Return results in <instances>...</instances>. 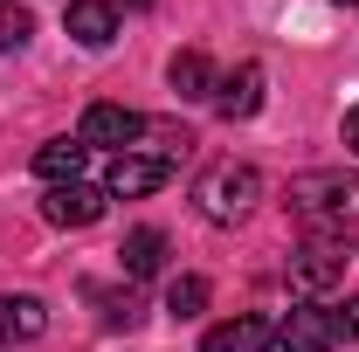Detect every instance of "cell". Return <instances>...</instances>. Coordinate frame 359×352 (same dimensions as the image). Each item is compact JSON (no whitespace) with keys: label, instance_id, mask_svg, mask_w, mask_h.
<instances>
[{"label":"cell","instance_id":"ffe728a7","mask_svg":"<svg viewBox=\"0 0 359 352\" xmlns=\"http://www.w3.org/2000/svg\"><path fill=\"white\" fill-rule=\"evenodd\" d=\"M346 145H353V152H359V104H353V111H346Z\"/></svg>","mask_w":359,"mask_h":352},{"label":"cell","instance_id":"30bf717a","mask_svg":"<svg viewBox=\"0 0 359 352\" xmlns=\"http://www.w3.org/2000/svg\"><path fill=\"white\" fill-rule=\"evenodd\" d=\"M166 83L180 90V104H201V97H215L222 76H215V62H208L201 48H180L173 62H166Z\"/></svg>","mask_w":359,"mask_h":352},{"label":"cell","instance_id":"ac0fdd59","mask_svg":"<svg viewBox=\"0 0 359 352\" xmlns=\"http://www.w3.org/2000/svg\"><path fill=\"white\" fill-rule=\"evenodd\" d=\"M346 339L359 346V297H346V311H339V346H346Z\"/></svg>","mask_w":359,"mask_h":352},{"label":"cell","instance_id":"6da1fadb","mask_svg":"<svg viewBox=\"0 0 359 352\" xmlns=\"http://www.w3.org/2000/svg\"><path fill=\"white\" fill-rule=\"evenodd\" d=\"M290 215L339 235V228H359V173H304L290 180Z\"/></svg>","mask_w":359,"mask_h":352},{"label":"cell","instance_id":"8fae6325","mask_svg":"<svg viewBox=\"0 0 359 352\" xmlns=\"http://www.w3.org/2000/svg\"><path fill=\"white\" fill-rule=\"evenodd\" d=\"M83 159H90L83 138H48L42 152H35V173H42L48 187H69V180H83Z\"/></svg>","mask_w":359,"mask_h":352},{"label":"cell","instance_id":"3957f363","mask_svg":"<svg viewBox=\"0 0 359 352\" xmlns=\"http://www.w3.org/2000/svg\"><path fill=\"white\" fill-rule=\"evenodd\" d=\"M145 132H152V125L138 118L132 104H90V111H83V125H76V138H83L90 152H132Z\"/></svg>","mask_w":359,"mask_h":352},{"label":"cell","instance_id":"9a60e30c","mask_svg":"<svg viewBox=\"0 0 359 352\" xmlns=\"http://www.w3.org/2000/svg\"><path fill=\"white\" fill-rule=\"evenodd\" d=\"M14 304V339H42L48 332V304L42 297H7Z\"/></svg>","mask_w":359,"mask_h":352},{"label":"cell","instance_id":"d6986e66","mask_svg":"<svg viewBox=\"0 0 359 352\" xmlns=\"http://www.w3.org/2000/svg\"><path fill=\"white\" fill-rule=\"evenodd\" d=\"M7 339H14V304L0 297V346H7Z\"/></svg>","mask_w":359,"mask_h":352},{"label":"cell","instance_id":"277c9868","mask_svg":"<svg viewBox=\"0 0 359 352\" xmlns=\"http://www.w3.org/2000/svg\"><path fill=\"white\" fill-rule=\"evenodd\" d=\"M173 152H118V166H111V180H104V194L111 201H138V194H159L166 180H173Z\"/></svg>","mask_w":359,"mask_h":352},{"label":"cell","instance_id":"44dd1931","mask_svg":"<svg viewBox=\"0 0 359 352\" xmlns=\"http://www.w3.org/2000/svg\"><path fill=\"white\" fill-rule=\"evenodd\" d=\"M339 7H359V0H339Z\"/></svg>","mask_w":359,"mask_h":352},{"label":"cell","instance_id":"ba28073f","mask_svg":"<svg viewBox=\"0 0 359 352\" xmlns=\"http://www.w3.org/2000/svg\"><path fill=\"white\" fill-rule=\"evenodd\" d=\"M62 28H69L83 48H111V35H118V0H69Z\"/></svg>","mask_w":359,"mask_h":352},{"label":"cell","instance_id":"9c48e42d","mask_svg":"<svg viewBox=\"0 0 359 352\" xmlns=\"http://www.w3.org/2000/svg\"><path fill=\"white\" fill-rule=\"evenodd\" d=\"M215 111H222L228 125H235V118H256V111H263V69L242 62L235 76H222V83H215Z\"/></svg>","mask_w":359,"mask_h":352},{"label":"cell","instance_id":"5bb4252c","mask_svg":"<svg viewBox=\"0 0 359 352\" xmlns=\"http://www.w3.org/2000/svg\"><path fill=\"white\" fill-rule=\"evenodd\" d=\"M166 311L173 318H201L208 311V276H173L166 283Z\"/></svg>","mask_w":359,"mask_h":352},{"label":"cell","instance_id":"4fadbf2b","mask_svg":"<svg viewBox=\"0 0 359 352\" xmlns=\"http://www.w3.org/2000/svg\"><path fill=\"white\" fill-rule=\"evenodd\" d=\"M290 276H297L304 290H325V283L346 276V256H339V249H297V256H290Z\"/></svg>","mask_w":359,"mask_h":352},{"label":"cell","instance_id":"2e32d148","mask_svg":"<svg viewBox=\"0 0 359 352\" xmlns=\"http://www.w3.org/2000/svg\"><path fill=\"white\" fill-rule=\"evenodd\" d=\"M28 35H35V21H28V7H14V0H0V55H7V48H21Z\"/></svg>","mask_w":359,"mask_h":352},{"label":"cell","instance_id":"7a4b0ae2","mask_svg":"<svg viewBox=\"0 0 359 352\" xmlns=\"http://www.w3.org/2000/svg\"><path fill=\"white\" fill-rule=\"evenodd\" d=\"M263 201V173L256 166H215V173H201V187H194V215L215 221V228H235V221H249V208Z\"/></svg>","mask_w":359,"mask_h":352},{"label":"cell","instance_id":"7402d4cb","mask_svg":"<svg viewBox=\"0 0 359 352\" xmlns=\"http://www.w3.org/2000/svg\"><path fill=\"white\" fill-rule=\"evenodd\" d=\"M132 7H152V0H132Z\"/></svg>","mask_w":359,"mask_h":352},{"label":"cell","instance_id":"8992f818","mask_svg":"<svg viewBox=\"0 0 359 352\" xmlns=\"http://www.w3.org/2000/svg\"><path fill=\"white\" fill-rule=\"evenodd\" d=\"M276 346H283V352H332V346H339V311H325V304H297L290 318H283Z\"/></svg>","mask_w":359,"mask_h":352},{"label":"cell","instance_id":"52a82bcc","mask_svg":"<svg viewBox=\"0 0 359 352\" xmlns=\"http://www.w3.org/2000/svg\"><path fill=\"white\" fill-rule=\"evenodd\" d=\"M269 346H276V325L256 318V311L228 318V325H215V332L201 339V352H269Z\"/></svg>","mask_w":359,"mask_h":352},{"label":"cell","instance_id":"e0dca14e","mask_svg":"<svg viewBox=\"0 0 359 352\" xmlns=\"http://www.w3.org/2000/svg\"><path fill=\"white\" fill-rule=\"evenodd\" d=\"M104 304H111V311H104L111 325H125V332L138 325V297H132V290H125V297H104Z\"/></svg>","mask_w":359,"mask_h":352},{"label":"cell","instance_id":"5b68a950","mask_svg":"<svg viewBox=\"0 0 359 352\" xmlns=\"http://www.w3.org/2000/svg\"><path fill=\"white\" fill-rule=\"evenodd\" d=\"M104 208H111V194H104V187H90V180L48 187V201H42V215L55 221V228H90V221H104Z\"/></svg>","mask_w":359,"mask_h":352},{"label":"cell","instance_id":"7c38bea8","mask_svg":"<svg viewBox=\"0 0 359 352\" xmlns=\"http://www.w3.org/2000/svg\"><path fill=\"white\" fill-rule=\"evenodd\" d=\"M118 256H125V276H159V263H166V235H159V228H132Z\"/></svg>","mask_w":359,"mask_h":352}]
</instances>
